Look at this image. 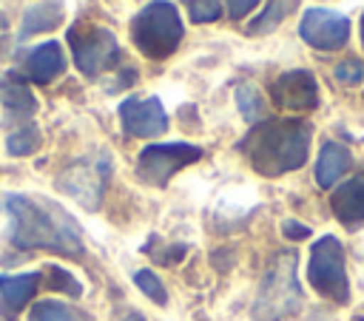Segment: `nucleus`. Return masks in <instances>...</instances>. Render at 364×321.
I'll return each mask as SVG.
<instances>
[{"instance_id": "1", "label": "nucleus", "mask_w": 364, "mask_h": 321, "mask_svg": "<svg viewBox=\"0 0 364 321\" xmlns=\"http://www.w3.org/2000/svg\"><path fill=\"white\" fill-rule=\"evenodd\" d=\"M6 239L20 250H51L63 256H82L80 224L51 199L28 193H3Z\"/></svg>"}, {"instance_id": "2", "label": "nucleus", "mask_w": 364, "mask_h": 321, "mask_svg": "<svg viewBox=\"0 0 364 321\" xmlns=\"http://www.w3.org/2000/svg\"><path fill=\"white\" fill-rule=\"evenodd\" d=\"M310 125L304 119H264L242 139V153L262 176H282L304 165L310 151Z\"/></svg>"}, {"instance_id": "3", "label": "nucleus", "mask_w": 364, "mask_h": 321, "mask_svg": "<svg viewBox=\"0 0 364 321\" xmlns=\"http://www.w3.org/2000/svg\"><path fill=\"white\" fill-rule=\"evenodd\" d=\"M182 17L176 11L173 3L168 0H156L148 3L145 9L136 11V17L131 20V40L134 45L151 57V60H165L171 57L179 43H182Z\"/></svg>"}, {"instance_id": "4", "label": "nucleus", "mask_w": 364, "mask_h": 321, "mask_svg": "<svg viewBox=\"0 0 364 321\" xmlns=\"http://www.w3.org/2000/svg\"><path fill=\"white\" fill-rule=\"evenodd\" d=\"M299 304H301V290L296 281V253H282L259 287L253 315L256 321H282L293 315Z\"/></svg>"}, {"instance_id": "5", "label": "nucleus", "mask_w": 364, "mask_h": 321, "mask_svg": "<svg viewBox=\"0 0 364 321\" xmlns=\"http://www.w3.org/2000/svg\"><path fill=\"white\" fill-rule=\"evenodd\" d=\"M68 48L74 57V65L85 77H100L102 71L114 68L119 60V43L111 28L97 23H74L68 31Z\"/></svg>"}, {"instance_id": "6", "label": "nucleus", "mask_w": 364, "mask_h": 321, "mask_svg": "<svg viewBox=\"0 0 364 321\" xmlns=\"http://www.w3.org/2000/svg\"><path fill=\"white\" fill-rule=\"evenodd\" d=\"M307 281L318 295H324L336 304H347L350 281H347V270H344V247L336 236H321L313 244L310 261H307Z\"/></svg>"}, {"instance_id": "7", "label": "nucleus", "mask_w": 364, "mask_h": 321, "mask_svg": "<svg viewBox=\"0 0 364 321\" xmlns=\"http://www.w3.org/2000/svg\"><path fill=\"white\" fill-rule=\"evenodd\" d=\"M108 179H111V159L105 153H97V156H82L74 165H68L60 173L57 185L71 199H77L82 207L97 210L100 202H102V193H105Z\"/></svg>"}, {"instance_id": "8", "label": "nucleus", "mask_w": 364, "mask_h": 321, "mask_svg": "<svg viewBox=\"0 0 364 321\" xmlns=\"http://www.w3.org/2000/svg\"><path fill=\"white\" fill-rule=\"evenodd\" d=\"M202 159V148L188 145V142H162V145H148L142 148L136 159V176L148 185H168V179L185 168Z\"/></svg>"}, {"instance_id": "9", "label": "nucleus", "mask_w": 364, "mask_h": 321, "mask_svg": "<svg viewBox=\"0 0 364 321\" xmlns=\"http://www.w3.org/2000/svg\"><path fill=\"white\" fill-rule=\"evenodd\" d=\"M299 34L318 51H338L350 40V20L333 9H307L299 23Z\"/></svg>"}, {"instance_id": "10", "label": "nucleus", "mask_w": 364, "mask_h": 321, "mask_svg": "<svg viewBox=\"0 0 364 321\" xmlns=\"http://www.w3.org/2000/svg\"><path fill=\"white\" fill-rule=\"evenodd\" d=\"M270 97L279 108L284 111H313L318 105V82L310 71L296 68V71H284L273 80L270 85Z\"/></svg>"}, {"instance_id": "11", "label": "nucleus", "mask_w": 364, "mask_h": 321, "mask_svg": "<svg viewBox=\"0 0 364 321\" xmlns=\"http://www.w3.org/2000/svg\"><path fill=\"white\" fill-rule=\"evenodd\" d=\"M119 119H122V131L128 136H159L168 128L165 108L156 97L122 99L119 102Z\"/></svg>"}, {"instance_id": "12", "label": "nucleus", "mask_w": 364, "mask_h": 321, "mask_svg": "<svg viewBox=\"0 0 364 321\" xmlns=\"http://www.w3.org/2000/svg\"><path fill=\"white\" fill-rule=\"evenodd\" d=\"M23 71L28 80L34 82H51L54 77H60L65 71V54L60 48V43L48 40V43H40L28 51H23Z\"/></svg>"}, {"instance_id": "13", "label": "nucleus", "mask_w": 364, "mask_h": 321, "mask_svg": "<svg viewBox=\"0 0 364 321\" xmlns=\"http://www.w3.org/2000/svg\"><path fill=\"white\" fill-rule=\"evenodd\" d=\"M330 207H333L336 219H338L344 227H358V224H364V170L355 173L353 179H347L341 187L333 190Z\"/></svg>"}, {"instance_id": "14", "label": "nucleus", "mask_w": 364, "mask_h": 321, "mask_svg": "<svg viewBox=\"0 0 364 321\" xmlns=\"http://www.w3.org/2000/svg\"><path fill=\"white\" fill-rule=\"evenodd\" d=\"M40 273H20V276H0V315L14 318L37 293Z\"/></svg>"}, {"instance_id": "15", "label": "nucleus", "mask_w": 364, "mask_h": 321, "mask_svg": "<svg viewBox=\"0 0 364 321\" xmlns=\"http://www.w3.org/2000/svg\"><path fill=\"white\" fill-rule=\"evenodd\" d=\"M353 165V153L341 142H324L316 159V182L321 187H333Z\"/></svg>"}, {"instance_id": "16", "label": "nucleus", "mask_w": 364, "mask_h": 321, "mask_svg": "<svg viewBox=\"0 0 364 321\" xmlns=\"http://www.w3.org/2000/svg\"><path fill=\"white\" fill-rule=\"evenodd\" d=\"M0 105L6 108L9 116H31L37 108V99L31 88L17 77V74H3L0 77Z\"/></svg>"}, {"instance_id": "17", "label": "nucleus", "mask_w": 364, "mask_h": 321, "mask_svg": "<svg viewBox=\"0 0 364 321\" xmlns=\"http://www.w3.org/2000/svg\"><path fill=\"white\" fill-rule=\"evenodd\" d=\"M63 23V3L60 0H48V3H37L31 9H26L23 20H20V31L17 37L20 40H28L40 31H51Z\"/></svg>"}, {"instance_id": "18", "label": "nucleus", "mask_w": 364, "mask_h": 321, "mask_svg": "<svg viewBox=\"0 0 364 321\" xmlns=\"http://www.w3.org/2000/svg\"><path fill=\"white\" fill-rule=\"evenodd\" d=\"M293 9H299V0H267L262 14L247 23V34H270L284 23L287 14H293Z\"/></svg>"}, {"instance_id": "19", "label": "nucleus", "mask_w": 364, "mask_h": 321, "mask_svg": "<svg viewBox=\"0 0 364 321\" xmlns=\"http://www.w3.org/2000/svg\"><path fill=\"white\" fill-rule=\"evenodd\" d=\"M28 321H91L82 310L63 301H37L28 312Z\"/></svg>"}, {"instance_id": "20", "label": "nucleus", "mask_w": 364, "mask_h": 321, "mask_svg": "<svg viewBox=\"0 0 364 321\" xmlns=\"http://www.w3.org/2000/svg\"><path fill=\"white\" fill-rule=\"evenodd\" d=\"M40 148V131L34 122H23L20 128H14L9 136H6V151L11 156H28Z\"/></svg>"}, {"instance_id": "21", "label": "nucleus", "mask_w": 364, "mask_h": 321, "mask_svg": "<svg viewBox=\"0 0 364 321\" xmlns=\"http://www.w3.org/2000/svg\"><path fill=\"white\" fill-rule=\"evenodd\" d=\"M236 102H239V111H242V116H245L247 122L262 119L264 102H262V97H259V91H256L253 85H239V88H236Z\"/></svg>"}, {"instance_id": "22", "label": "nucleus", "mask_w": 364, "mask_h": 321, "mask_svg": "<svg viewBox=\"0 0 364 321\" xmlns=\"http://www.w3.org/2000/svg\"><path fill=\"white\" fill-rule=\"evenodd\" d=\"M43 276H46V287H51V290H60V293H68V295H80L82 293V284L63 267L48 264Z\"/></svg>"}, {"instance_id": "23", "label": "nucleus", "mask_w": 364, "mask_h": 321, "mask_svg": "<svg viewBox=\"0 0 364 321\" xmlns=\"http://www.w3.org/2000/svg\"><path fill=\"white\" fill-rule=\"evenodd\" d=\"M134 284H136L151 301H156V304H165V301H168V293H165V287H162V281H159L156 273H151V270H136V273H134Z\"/></svg>"}, {"instance_id": "24", "label": "nucleus", "mask_w": 364, "mask_h": 321, "mask_svg": "<svg viewBox=\"0 0 364 321\" xmlns=\"http://www.w3.org/2000/svg\"><path fill=\"white\" fill-rule=\"evenodd\" d=\"M182 6L188 9L193 23H213V20L222 17L219 0H182Z\"/></svg>"}, {"instance_id": "25", "label": "nucleus", "mask_w": 364, "mask_h": 321, "mask_svg": "<svg viewBox=\"0 0 364 321\" xmlns=\"http://www.w3.org/2000/svg\"><path fill=\"white\" fill-rule=\"evenodd\" d=\"M333 77H336V82H341V85H358V82L364 80V62H361L358 57H347V60H341V62L336 65Z\"/></svg>"}, {"instance_id": "26", "label": "nucleus", "mask_w": 364, "mask_h": 321, "mask_svg": "<svg viewBox=\"0 0 364 321\" xmlns=\"http://www.w3.org/2000/svg\"><path fill=\"white\" fill-rule=\"evenodd\" d=\"M282 233H284L287 239H293V241H301V239L310 236V227L301 224V222H296V219H284V222H282Z\"/></svg>"}, {"instance_id": "27", "label": "nucleus", "mask_w": 364, "mask_h": 321, "mask_svg": "<svg viewBox=\"0 0 364 321\" xmlns=\"http://www.w3.org/2000/svg\"><path fill=\"white\" fill-rule=\"evenodd\" d=\"M259 6V0H225V9H228V14L233 17V20H239V17H245L250 9H256Z\"/></svg>"}, {"instance_id": "28", "label": "nucleus", "mask_w": 364, "mask_h": 321, "mask_svg": "<svg viewBox=\"0 0 364 321\" xmlns=\"http://www.w3.org/2000/svg\"><path fill=\"white\" fill-rule=\"evenodd\" d=\"M122 321H145V318H142V315H139V312H128V315H125V318H122Z\"/></svg>"}, {"instance_id": "29", "label": "nucleus", "mask_w": 364, "mask_h": 321, "mask_svg": "<svg viewBox=\"0 0 364 321\" xmlns=\"http://www.w3.org/2000/svg\"><path fill=\"white\" fill-rule=\"evenodd\" d=\"M3 28H6V17L0 14V31H3Z\"/></svg>"}, {"instance_id": "30", "label": "nucleus", "mask_w": 364, "mask_h": 321, "mask_svg": "<svg viewBox=\"0 0 364 321\" xmlns=\"http://www.w3.org/2000/svg\"><path fill=\"white\" fill-rule=\"evenodd\" d=\"M361 43H364V14H361Z\"/></svg>"}, {"instance_id": "31", "label": "nucleus", "mask_w": 364, "mask_h": 321, "mask_svg": "<svg viewBox=\"0 0 364 321\" xmlns=\"http://www.w3.org/2000/svg\"><path fill=\"white\" fill-rule=\"evenodd\" d=\"M358 321H364V315H361V318H358Z\"/></svg>"}]
</instances>
